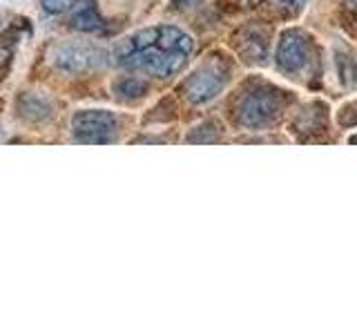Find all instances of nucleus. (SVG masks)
Wrapping results in <instances>:
<instances>
[{
  "label": "nucleus",
  "mask_w": 357,
  "mask_h": 335,
  "mask_svg": "<svg viewBox=\"0 0 357 335\" xmlns=\"http://www.w3.org/2000/svg\"><path fill=\"white\" fill-rule=\"evenodd\" d=\"M277 3H279V7H284L288 11H297V9L304 7L308 0H277Z\"/></svg>",
  "instance_id": "obj_14"
},
{
  "label": "nucleus",
  "mask_w": 357,
  "mask_h": 335,
  "mask_svg": "<svg viewBox=\"0 0 357 335\" xmlns=\"http://www.w3.org/2000/svg\"><path fill=\"white\" fill-rule=\"evenodd\" d=\"M228 83V67L221 61H210L201 65L199 70L188 78L185 98L192 105H206L217 98Z\"/></svg>",
  "instance_id": "obj_4"
},
{
  "label": "nucleus",
  "mask_w": 357,
  "mask_h": 335,
  "mask_svg": "<svg viewBox=\"0 0 357 335\" xmlns=\"http://www.w3.org/2000/svg\"><path fill=\"white\" fill-rule=\"evenodd\" d=\"M199 0H172V5L176 7V9H188V7H192V5H197Z\"/></svg>",
  "instance_id": "obj_15"
},
{
  "label": "nucleus",
  "mask_w": 357,
  "mask_h": 335,
  "mask_svg": "<svg viewBox=\"0 0 357 335\" xmlns=\"http://www.w3.org/2000/svg\"><path fill=\"white\" fill-rule=\"evenodd\" d=\"M268 47H271V40H268V29L255 27V29H248L243 34L241 54L250 63H264L268 59Z\"/></svg>",
  "instance_id": "obj_8"
},
{
  "label": "nucleus",
  "mask_w": 357,
  "mask_h": 335,
  "mask_svg": "<svg viewBox=\"0 0 357 335\" xmlns=\"http://www.w3.org/2000/svg\"><path fill=\"white\" fill-rule=\"evenodd\" d=\"M43 3V9L47 11L52 16H61L65 11H70L72 7H76L78 0H40Z\"/></svg>",
  "instance_id": "obj_13"
},
{
  "label": "nucleus",
  "mask_w": 357,
  "mask_h": 335,
  "mask_svg": "<svg viewBox=\"0 0 357 335\" xmlns=\"http://www.w3.org/2000/svg\"><path fill=\"white\" fill-rule=\"evenodd\" d=\"M70 25L78 31H85V34H94V31H100L105 27L103 18H100L98 9L94 7L92 0H87V3L78 5L76 11L70 18Z\"/></svg>",
  "instance_id": "obj_9"
},
{
  "label": "nucleus",
  "mask_w": 357,
  "mask_h": 335,
  "mask_svg": "<svg viewBox=\"0 0 357 335\" xmlns=\"http://www.w3.org/2000/svg\"><path fill=\"white\" fill-rule=\"evenodd\" d=\"M114 92L121 100H137L148 92V83L139 76H123L114 83Z\"/></svg>",
  "instance_id": "obj_11"
},
{
  "label": "nucleus",
  "mask_w": 357,
  "mask_h": 335,
  "mask_svg": "<svg viewBox=\"0 0 357 335\" xmlns=\"http://www.w3.org/2000/svg\"><path fill=\"white\" fill-rule=\"evenodd\" d=\"M337 123H340L342 128H353V126H357V98L349 100V103H344L337 110Z\"/></svg>",
  "instance_id": "obj_12"
},
{
  "label": "nucleus",
  "mask_w": 357,
  "mask_h": 335,
  "mask_svg": "<svg viewBox=\"0 0 357 335\" xmlns=\"http://www.w3.org/2000/svg\"><path fill=\"white\" fill-rule=\"evenodd\" d=\"M275 63L277 70L290 78L304 76L312 67V43L308 34L295 27L282 31L275 52Z\"/></svg>",
  "instance_id": "obj_3"
},
{
  "label": "nucleus",
  "mask_w": 357,
  "mask_h": 335,
  "mask_svg": "<svg viewBox=\"0 0 357 335\" xmlns=\"http://www.w3.org/2000/svg\"><path fill=\"white\" fill-rule=\"evenodd\" d=\"M324 123H326V107L319 105V103L317 105L310 103L295 117V128H297L295 132L315 134V132H319L324 128Z\"/></svg>",
  "instance_id": "obj_10"
},
{
  "label": "nucleus",
  "mask_w": 357,
  "mask_h": 335,
  "mask_svg": "<svg viewBox=\"0 0 357 335\" xmlns=\"http://www.w3.org/2000/svg\"><path fill=\"white\" fill-rule=\"evenodd\" d=\"M349 143H357V134H355V137H351V139H349Z\"/></svg>",
  "instance_id": "obj_16"
},
{
  "label": "nucleus",
  "mask_w": 357,
  "mask_h": 335,
  "mask_svg": "<svg viewBox=\"0 0 357 335\" xmlns=\"http://www.w3.org/2000/svg\"><path fill=\"white\" fill-rule=\"evenodd\" d=\"M333 56H335V72H337V78L340 83L351 89L357 85V56L353 54L351 47H346L344 43H337L333 50Z\"/></svg>",
  "instance_id": "obj_7"
},
{
  "label": "nucleus",
  "mask_w": 357,
  "mask_h": 335,
  "mask_svg": "<svg viewBox=\"0 0 357 335\" xmlns=\"http://www.w3.org/2000/svg\"><path fill=\"white\" fill-rule=\"evenodd\" d=\"M119 128L116 117L107 110H81L72 117V134L81 143H107Z\"/></svg>",
  "instance_id": "obj_5"
},
{
  "label": "nucleus",
  "mask_w": 357,
  "mask_h": 335,
  "mask_svg": "<svg viewBox=\"0 0 357 335\" xmlns=\"http://www.w3.org/2000/svg\"><path fill=\"white\" fill-rule=\"evenodd\" d=\"M195 38L172 25H154L123 38L114 52L121 67L156 78L178 74L192 59Z\"/></svg>",
  "instance_id": "obj_1"
},
{
  "label": "nucleus",
  "mask_w": 357,
  "mask_h": 335,
  "mask_svg": "<svg viewBox=\"0 0 357 335\" xmlns=\"http://www.w3.org/2000/svg\"><path fill=\"white\" fill-rule=\"evenodd\" d=\"M103 52L89 47L83 43H61L52 50L50 59L56 70H61L65 74H83L92 67L100 65L103 61Z\"/></svg>",
  "instance_id": "obj_6"
},
{
  "label": "nucleus",
  "mask_w": 357,
  "mask_h": 335,
  "mask_svg": "<svg viewBox=\"0 0 357 335\" xmlns=\"http://www.w3.org/2000/svg\"><path fill=\"white\" fill-rule=\"evenodd\" d=\"M279 92L273 87H252L250 92H245L241 96L239 105H237V123L241 128L248 130H264L275 119L279 117V110H282V96H277Z\"/></svg>",
  "instance_id": "obj_2"
}]
</instances>
